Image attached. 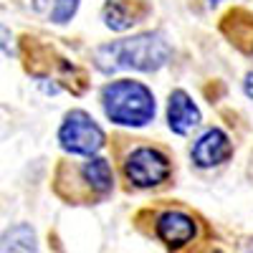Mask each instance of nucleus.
Wrapping results in <instances>:
<instances>
[{
  "label": "nucleus",
  "instance_id": "13",
  "mask_svg": "<svg viewBox=\"0 0 253 253\" xmlns=\"http://www.w3.org/2000/svg\"><path fill=\"white\" fill-rule=\"evenodd\" d=\"M243 91H246V96L248 99H253V71L246 76V84H243Z\"/></svg>",
  "mask_w": 253,
  "mask_h": 253
},
{
  "label": "nucleus",
  "instance_id": "11",
  "mask_svg": "<svg viewBox=\"0 0 253 253\" xmlns=\"http://www.w3.org/2000/svg\"><path fill=\"white\" fill-rule=\"evenodd\" d=\"M79 10V0H53V8H51V23H69V20L76 15Z\"/></svg>",
  "mask_w": 253,
  "mask_h": 253
},
{
  "label": "nucleus",
  "instance_id": "6",
  "mask_svg": "<svg viewBox=\"0 0 253 253\" xmlns=\"http://www.w3.org/2000/svg\"><path fill=\"white\" fill-rule=\"evenodd\" d=\"M230 155H233V142H230V137L223 129H218V126L205 129L195 139L193 150H190L193 162L198 167H203V170H210V167H218V165L228 162Z\"/></svg>",
  "mask_w": 253,
  "mask_h": 253
},
{
  "label": "nucleus",
  "instance_id": "1",
  "mask_svg": "<svg viewBox=\"0 0 253 253\" xmlns=\"http://www.w3.org/2000/svg\"><path fill=\"white\" fill-rule=\"evenodd\" d=\"M170 43L160 33H142L134 38L112 41L94 51V63L104 74L114 71H160L170 61Z\"/></svg>",
  "mask_w": 253,
  "mask_h": 253
},
{
  "label": "nucleus",
  "instance_id": "2",
  "mask_svg": "<svg viewBox=\"0 0 253 253\" xmlns=\"http://www.w3.org/2000/svg\"><path fill=\"white\" fill-rule=\"evenodd\" d=\"M101 107L114 124L119 126H144L157 114L155 94L142 81L119 79L101 89Z\"/></svg>",
  "mask_w": 253,
  "mask_h": 253
},
{
  "label": "nucleus",
  "instance_id": "10",
  "mask_svg": "<svg viewBox=\"0 0 253 253\" xmlns=\"http://www.w3.org/2000/svg\"><path fill=\"white\" fill-rule=\"evenodd\" d=\"M137 10L132 8V3H124V0H109L101 10V20L104 26L112 28V31H129L137 23Z\"/></svg>",
  "mask_w": 253,
  "mask_h": 253
},
{
  "label": "nucleus",
  "instance_id": "4",
  "mask_svg": "<svg viewBox=\"0 0 253 253\" xmlns=\"http://www.w3.org/2000/svg\"><path fill=\"white\" fill-rule=\"evenodd\" d=\"M170 172H172L170 160L155 147H137V150L126 155V162H124V177L142 190L167 182Z\"/></svg>",
  "mask_w": 253,
  "mask_h": 253
},
{
  "label": "nucleus",
  "instance_id": "8",
  "mask_svg": "<svg viewBox=\"0 0 253 253\" xmlns=\"http://www.w3.org/2000/svg\"><path fill=\"white\" fill-rule=\"evenodd\" d=\"M81 175H84V180H86V185L91 187V193H99V195L112 193V187H114V172H112L109 160L91 155L86 162H84Z\"/></svg>",
  "mask_w": 253,
  "mask_h": 253
},
{
  "label": "nucleus",
  "instance_id": "12",
  "mask_svg": "<svg viewBox=\"0 0 253 253\" xmlns=\"http://www.w3.org/2000/svg\"><path fill=\"white\" fill-rule=\"evenodd\" d=\"M0 51L3 53H15V43H13V33L5 23H0Z\"/></svg>",
  "mask_w": 253,
  "mask_h": 253
},
{
  "label": "nucleus",
  "instance_id": "9",
  "mask_svg": "<svg viewBox=\"0 0 253 253\" xmlns=\"http://www.w3.org/2000/svg\"><path fill=\"white\" fill-rule=\"evenodd\" d=\"M0 253H38L36 230L28 223H18L0 236Z\"/></svg>",
  "mask_w": 253,
  "mask_h": 253
},
{
  "label": "nucleus",
  "instance_id": "5",
  "mask_svg": "<svg viewBox=\"0 0 253 253\" xmlns=\"http://www.w3.org/2000/svg\"><path fill=\"white\" fill-rule=\"evenodd\" d=\"M155 233L167 248H185L187 243H193L198 236V223L193 215L182 213V210H165L155 220Z\"/></svg>",
  "mask_w": 253,
  "mask_h": 253
},
{
  "label": "nucleus",
  "instance_id": "7",
  "mask_svg": "<svg viewBox=\"0 0 253 253\" xmlns=\"http://www.w3.org/2000/svg\"><path fill=\"white\" fill-rule=\"evenodd\" d=\"M200 119L203 117L193 96L182 89H175L170 94V101H167V124H170V129L175 134H190L200 126Z\"/></svg>",
  "mask_w": 253,
  "mask_h": 253
},
{
  "label": "nucleus",
  "instance_id": "3",
  "mask_svg": "<svg viewBox=\"0 0 253 253\" xmlns=\"http://www.w3.org/2000/svg\"><path fill=\"white\" fill-rule=\"evenodd\" d=\"M58 142L66 152L71 155H96L104 142H107V134L104 129L94 122L91 114H86L84 109H74L63 117L61 126H58Z\"/></svg>",
  "mask_w": 253,
  "mask_h": 253
},
{
  "label": "nucleus",
  "instance_id": "14",
  "mask_svg": "<svg viewBox=\"0 0 253 253\" xmlns=\"http://www.w3.org/2000/svg\"><path fill=\"white\" fill-rule=\"evenodd\" d=\"M213 253H223V251H213Z\"/></svg>",
  "mask_w": 253,
  "mask_h": 253
}]
</instances>
